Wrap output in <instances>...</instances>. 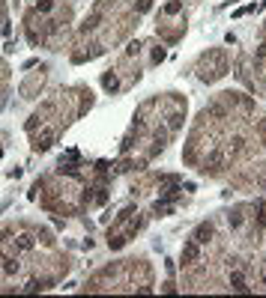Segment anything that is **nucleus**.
Here are the masks:
<instances>
[{
    "instance_id": "20e7f679",
    "label": "nucleus",
    "mask_w": 266,
    "mask_h": 298,
    "mask_svg": "<svg viewBox=\"0 0 266 298\" xmlns=\"http://www.w3.org/2000/svg\"><path fill=\"white\" fill-rule=\"evenodd\" d=\"M180 262H183V265H195V262H200V244L198 241H186V244H183Z\"/></svg>"
},
{
    "instance_id": "0eeeda50",
    "label": "nucleus",
    "mask_w": 266,
    "mask_h": 298,
    "mask_svg": "<svg viewBox=\"0 0 266 298\" xmlns=\"http://www.w3.org/2000/svg\"><path fill=\"white\" fill-rule=\"evenodd\" d=\"M33 244H36V238L30 236V233H21V236L15 238V247L18 250H33Z\"/></svg>"
},
{
    "instance_id": "2eb2a0df",
    "label": "nucleus",
    "mask_w": 266,
    "mask_h": 298,
    "mask_svg": "<svg viewBox=\"0 0 266 298\" xmlns=\"http://www.w3.org/2000/svg\"><path fill=\"white\" fill-rule=\"evenodd\" d=\"M0 33H3V24H0Z\"/></svg>"
},
{
    "instance_id": "39448f33",
    "label": "nucleus",
    "mask_w": 266,
    "mask_h": 298,
    "mask_svg": "<svg viewBox=\"0 0 266 298\" xmlns=\"http://www.w3.org/2000/svg\"><path fill=\"white\" fill-rule=\"evenodd\" d=\"M212 236H215V227L206 221V224H198V230L192 233V241H198V244H209Z\"/></svg>"
},
{
    "instance_id": "9d476101",
    "label": "nucleus",
    "mask_w": 266,
    "mask_h": 298,
    "mask_svg": "<svg viewBox=\"0 0 266 298\" xmlns=\"http://www.w3.org/2000/svg\"><path fill=\"white\" fill-rule=\"evenodd\" d=\"M39 241H42L45 247H54V236H51V230H39Z\"/></svg>"
},
{
    "instance_id": "f8f14e48",
    "label": "nucleus",
    "mask_w": 266,
    "mask_h": 298,
    "mask_svg": "<svg viewBox=\"0 0 266 298\" xmlns=\"http://www.w3.org/2000/svg\"><path fill=\"white\" fill-rule=\"evenodd\" d=\"M162 60H165V48H162V45H159V48H156V51H153V63H162Z\"/></svg>"
},
{
    "instance_id": "423d86ee",
    "label": "nucleus",
    "mask_w": 266,
    "mask_h": 298,
    "mask_svg": "<svg viewBox=\"0 0 266 298\" xmlns=\"http://www.w3.org/2000/svg\"><path fill=\"white\" fill-rule=\"evenodd\" d=\"M102 87H105L108 93H117V90H120V78H117V72H105V75H102Z\"/></svg>"
},
{
    "instance_id": "f257e3e1",
    "label": "nucleus",
    "mask_w": 266,
    "mask_h": 298,
    "mask_svg": "<svg viewBox=\"0 0 266 298\" xmlns=\"http://www.w3.org/2000/svg\"><path fill=\"white\" fill-rule=\"evenodd\" d=\"M227 72H230V66H227V54H224L221 48L206 51V54L198 60V78L203 81V84H212V81L224 78Z\"/></svg>"
},
{
    "instance_id": "f03ea898",
    "label": "nucleus",
    "mask_w": 266,
    "mask_h": 298,
    "mask_svg": "<svg viewBox=\"0 0 266 298\" xmlns=\"http://www.w3.org/2000/svg\"><path fill=\"white\" fill-rule=\"evenodd\" d=\"M224 158H227V155H224V149H221V146H215V149H209V152L203 155L200 170H203V173H218V170L224 167Z\"/></svg>"
},
{
    "instance_id": "6e6552de",
    "label": "nucleus",
    "mask_w": 266,
    "mask_h": 298,
    "mask_svg": "<svg viewBox=\"0 0 266 298\" xmlns=\"http://www.w3.org/2000/svg\"><path fill=\"white\" fill-rule=\"evenodd\" d=\"M227 149H230V155H239V152L245 149V137H242V134H233V137H230V146H227Z\"/></svg>"
},
{
    "instance_id": "7ed1b4c3",
    "label": "nucleus",
    "mask_w": 266,
    "mask_h": 298,
    "mask_svg": "<svg viewBox=\"0 0 266 298\" xmlns=\"http://www.w3.org/2000/svg\"><path fill=\"white\" fill-rule=\"evenodd\" d=\"M54 137H57V128H51V125H42V131L33 137V149H36V152H45V149H51Z\"/></svg>"
},
{
    "instance_id": "1a4fd4ad",
    "label": "nucleus",
    "mask_w": 266,
    "mask_h": 298,
    "mask_svg": "<svg viewBox=\"0 0 266 298\" xmlns=\"http://www.w3.org/2000/svg\"><path fill=\"white\" fill-rule=\"evenodd\" d=\"M242 221H245L242 209H233V212L227 215V224H230V230H239V227H242Z\"/></svg>"
},
{
    "instance_id": "4468645a",
    "label": "nucleus",
    "mask_w": 266,
    "mask_h": 298,
    "mask_svg": "<svg viewBox=\"0 0 266 298\" xmlns=\"http://www.w3.org/2000/svg\"><path fill=\"white\" fill-rule=\"evenodd\" d=\"M257 131L263 134V143H266V119H263V122H257Z\"/></svg>"
},
{
    "instance_id": "ddd939ff",
    "label": "nucleus",
    "mask_w": 266,
    "mask_h": 298,
    "mask_svg": "<svg viewBox=\"0 0 266 298\" xmlns=\"http://www.w3.org/2000/svg\"><path fill=\"white\" fill-rule=\"evenodd\" d=\"M162 289H165V292H177V283H174V280H168V283H165Z\"/></svg>"
},
{
    "instance_id": "9b49d317",
    "label": "nucleus",
    "mask_w": 266,
    "mask_h": 298,
    "mask_svg": "<svg viewBox=\"0 0 266 298\" xmlns=\"http://www.w3.org/2000/svg\"><path fill=\"white\" fill-rule=\"evenodd\" d=\"M180 6H183L180 0H174V3H168V6H165V15H177V12H180Z\"/></svg>"
}]
</instances>
